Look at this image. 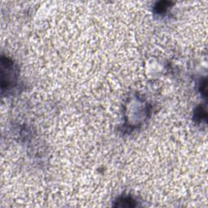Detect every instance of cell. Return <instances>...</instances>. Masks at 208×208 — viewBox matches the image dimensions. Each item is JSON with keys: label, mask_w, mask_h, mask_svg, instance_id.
Returning a JSON list of instances; mask_svg holds the SVG:
<instances>
[{"label": "cell", "mask_w": 208, "mask_h": 208, "mask_svg": "<svg viewBox=\"0 0 208 208\" xmlns=\"http://www.w3.org/2000/svg\"><path fill=\"white\" fill-rule=\"evenodd\" d=\"M118 202H121L122 204H120V207H133L135 204H133L134 201L131 198H124L119 201Z\"/></svg>", "instance_id": "cell-1"}, {"label": "cell", "mask_w": 208, "mask_h": 208, "mask_svg": "<svg viewBox=\"0 0 208 208\" xmlns=\"http://www.w3.org/2000/svg\"><path fill=\"white\" fill-rule=\"evenodd\" d=\"M168 4H169V3H168V2H160L155 6V9H156V11L158 12L162 13V12H165V10Z\"/></svg>", "instance_id": "cell-2"}]
</instances>
